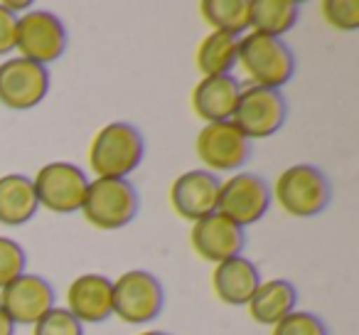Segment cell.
<instances>
[{"mask_svg":"<svg viewBox=\"0 0 359 335\" xmlns=\"http://www.w3.org/2000/svg\"><path fill=\"white\" fill-rule=\"evenodd\" d=\"M145 140L133 124L114 121L94 136L89 145V168L96 178H126L143 163Z\"/></svg>","mask_w":359,"mask_h":335,"instance_id":"cell-1","label":"cell"},{"mask_svg":"<svg viewBox=\"0 0 359 335\" xmlns=\"http://www.w3.org/2000/svg\"><path fill=\"white\" fill-rule=\"evenodd\" d=\"M244 74L254 81V86L280 89L295 74V57L290 47L280 37L249 32L239 40V57Z\"/></svg>","mask_w":359,"mask_h":335,"instance_id":"cell-2","label":"cell"},{"mask_svg":"<svg viewBox=\"0 0 359 335\" xmlns=\"http://www.w3.org/2000/svg\"><path fill=\"white\" fill-rule=\"evenodd\" d=\"M138 192L126 178H96L89 183L84 205L79 212H84L86 222L96 230H123L126 225L135 220L138 215Z\"/></svg>","mask_w":359,"mask_h":335,"instance_id":"cell-3","label":"cell"},{"mask_svg":"<svg viewBox=\"0 0 359 335\" xmlns=\"http://www.w3.org/2000/svg\"><path fill=\"white\" fill-rule=\"evenodd\" d=\"M273 195L280 210H285L290 217H315L327 210L332 200V185L318 165L298 163L280 173Z\"/></svg>","mask_w":359,"mask_h":335,"instance_id":"cell-4","label":"cell"},{"mask_svg":"<svg viewBox=\"0 0 359 335\" xmlns=\"http://www.w3.org/2000/svg\"><path fill=\"white\" fill-rule=\"evenodd\" d=\"M32 188H35L40 207L57 212V215H69V212H79L84 205L89 178L79 165L55 160V163L42 165L37 171Z\"/></svg>","mask_w":359,"mask_h":335,"instance_id":"cell-5","label":"cell"},{"mask_svg":"<svg viewBox=\"0 0 359 335\" xmlns=\"http://www.w3.org/2000/svg\"><path fill=\"white\" fill-rule=\"evenodd\" d=\"M163 284L150 271L130 269L114 281V313L123 323L143 325L163 313Z\"/></svg>","mask_w":359,"mask_h":335,"instance_id":"cell-6","label":"cell"},{"mask_svg":"<svg viewBox=\"0 0 359 335\" xmlns=\"http://www.w3.org/2000/svg\"><path fill=\"white\" fill-rule=\"evenodd\" d=\"M15 50L22 60L47 67L57 62L67 50V27L52 11H27L18 15Z\"/></svg>","mask_w":359,"mask_h":335,"instance_id":"cell-7","label":"cell"},{"mask_svg":"<svg viewBox=\"0 0 359 335\" xmlns=\"http://www.w3.org/2000/svg\"><path fill=\"white\" fill-rule=\"evenodd\" d=\"M285 116H288V104H285V96L280 94V89L246 86V89H241L231 124L249 140L269 138L283 129Z\"/></svg>","mask_w":359,"mask_h":335,"instance_id":"cell-8","label":"cell"},{"mask_svg":"<svg viewBox=\"0 0 359 335\" xmlns=\"http://www.w3.org/2000/svg\"><path fill=\"white\" fill-rule=\"evenodd\" d=\"M271 207V188L256 173H236L219 188L217 212L239 225L241 230L256 225Z\"/></svg>","mask_w":359,"mask_h":335,"instance_id":"cell-9","label":"cell"},{"mask_svg":"<svg viewBox=\"0 0 359 335\" xmlns=\"http://www.w3.org/2000/svg\"><path fill=\"white\" fill-rule=\"evenodd\" d=\"M50 91V72L22 57L0 65V104L11 111H30L42 104Z\"/></svg>","mask_w":359,"mask_h":335,"instance_id":"cell-10","label":"cell"},{"mask_svg":"<svg viewBox=\"0 0 359 335\" xmlns=\"http://www.w3.org/2000/svg\"><path fill=\"white\" fill-rule=\"evenodd\" d=\"M202 163L212 171H239L251 158V140L231 121L207 124L195 140Z\"/></svg>","mask_w":359,"mask_h":335,"instance_id":"cell-11","label":"cell"},{"mask_svg":"<svg viewBox=\"0 0 359 335\" xmlns=\"http://www.w3.org/2000/svg\"><path fill=\"white\" fill-rule=\"evenodd\" d=\"M0 308L15 325H35L55 308V289L47 279L25 271L6 289H0Z\"/></svg>","mask_w":359,"mask_h":335,"instance_id":"cell-12","label":"cell"},{"mask_svg":"<svg viewBox=\"0 0 359 335\" xmlns=\"http://www.w3.org/2000/svg\"><path fill=\"white\" fill-rule=\"evenodd\" d=\"M222 180L210 171H187L175 178L170 188V205L182 220H190L192 225L205 217L215 215L219 205Z\"/></svg>","mask_w":359,"mask_h":335,"instance_id":"cell-13","label":"cell"},{"mask_svg":"<svg viewBox=\"0 0 359 335\" xmlns=\"http://www.w3.org/2000/svg\"><path fill=\"white\" fill-rule=\"evenodd\" d=\"M190 242L197 256H202L205 261H212V264H222L226 259L241 256L246 237L239 225H234L224 215L215 212V215L192 225Z\"/></svg>","mask_w":359,"mask_h":335,"instance_id":"cell-14","label":"cell"},{"mask_svg":"<svg viewBox=\"0 0 359 335\" xmlns=\"http://www.w3.org/2000/svg\"><path fill=\"white\" fill-rule=\"evenodd\" d=\"M67 310L84 323H101L114 315V281L101 274H81L67 289Z\"/></svg>","mask_w":359,"mask_h":335,"instance_id":"cell-15","label":"cell"},{"mask_svg":"<svg viewBox=\"0 0 359 335\" xmlns=\"http://www.w3.org/2000/svg\"><path fill=\"white\" fill-rule=\"evenodd\" d=\"M241 84L234 74L202 77L192 91V109L207 124L231 121L234 109L239 104Z\"/></svg>","mask_w":359,"mask_h":335,"instance_id":"cell-16","label":"cell"},{"mask_svg":"<svg viewBox=\"0 0 359 335\" xmlns=\"http://www.w3.org/2000/svg\"><path fill=\"white\" fill-rule=\"evenodd\" d=\"M259 269L246 256H234V259L222 261L212 274V289H215L217 298L226 306H246L254 291L259 289Z\"/></svg>","mask_w":359,"mask_h":335,"instance_id":"cell-17","label":"cell"},{"mask_svg":"<svg viewBox=\"0 0 359 335\" xmlns=\"http://www.w3.org/2000/svg\"><path fill=\"white\" fill-rule=\"evenodd\" d=\"M298 303V291L290 281L285 279H271L261 281L259 289L249 298V315L261 325H276L288 313L295 310Z\"/></svg>","mask_w":359,"mask_h":335,"instance_id":"cell-18","label":"cell"},{"mask_svg":"<svg viewBox=\"0 0 359 335\" xmlns=\"http://www.w3.org/2000/svg\"><path fill=\"white\" fill-rule=\"evenodd\" d=\"M40 210L35 188L27 176L8 173L0 178V225L20 227L35 217Z\"/></svg>","mask_w":359,"mask_h":335,"instance_id":"cell-19","label":"cell"},{"mask_svg":"<svg viewBox=\"0 0 359 335\" xmlns=\"http://www.w3.org/2000/svg\"><path fill=\"white\" fill-rule=\"evenodd\" d=\"M300 18L298 0H251V27L254 32L280 37L293 30Z\"/></svg>","mask_w":359,"mask_h":335,"instance_id":"cell-20","label":"cell"},{"mask_svg":"<svg viewBox=\"0 0 359 335\" xmlns=\"http://www.w3.org/2000/svg\"><path fill=\"white\" fill-rule=\"evenodd\" d=\"M239 40L241 37L229 35V32L212 30L197 47V67L205 77L229 74L231 67L239 57Z\"/></svg>","mask_w":359,"mask_h":335,"instance_id":"cell-21","label":"cell"},{"mask_svg":"<svg viewBox=\"0 0 359 335\" xmlns=\"http://www.w3.org/2000/svg\"><path fill=\"white\" fill-rule=\"evenodd\" d=\"M200 13L217 32L241 37L251 27V0H205Z\"/></svg>","mask_w":359,"mask_h":335,"instance_id":"cell-22","label":"cell"},{"mask_svg":"<svg viewBox=\"0 0 359 335\" xmlns=\"http://www.w3.org/2000/svg\"><path fill=\"white\" fill-rule=\"evenodd\" d=\"M27 254L15 239L0 237V289H6L11 281L25 274Z\"/></svg>","mask_w":359,"mask_h":335,"instance_id":"cell-23","label":"cell"},{"mask_svg":"<svg viewBox=\"0 0 359 335\" xmlns=\"http://www.w3.org/2000/svg\"><path fill=\"white\" fill-rule=\"evenodd\" d=\"M271 335H327V325L310 310H293L273 325Z\"/></svg>","mask_w":359,"mask_h":335,"instance_id":"cell-24","label":"cell"},{"mask_svg":"<svg viewBox=\"0 0 359 335\" xmlns=\"http://www.w3.org/2000/svg\"><path fill=\"white\" fill-rule=\"evenodd\" d=\"M32 335H84V325L74 318L67 308H52L35 325Z\"/></svg>","mask_w":359,"mask_h":335,"instance_id":"cell-25","label":"cell"},{"mask_svg":"<svg viewBox=\"0 0 359 335\" xmlns=\"http://www.w3.org/2000/svg\"><path fill=\"white\" fill-rule=\"evenodd\" d=\"M323 18L339 32H354L359 27L357 0H325Z\"/></svg>","mask_w":359,"mask_h":335,"instance_id":"cell-26","label":"cell"},{"mask_svg":"<svg viewBox=\"0 0 359 335\" xmlns=\"http://www.w3.org/2000/svg\"><path fill=\"white\" fill-rule=\"evenodd\" d=\"M15 37H18V15H13L0 3V55L15 50Z\"/></svg>","mask_w":359,"mask_h":335,"instance_id":"cell-27","label":"cell"},{"mask_svg":"<svg viewBox=\"0 0 359 335\" xmlns=\"http://www.w3.org/2000/svg\"><path fill=\"white\" fill-rule=\"evenodd\" d=\"M0 335H15V323L0 308Z\"/></svg>","mask_w":359,"mask_h":335,"instance_id":"cell-28","label":"cell"},{"mask_svg":"<svg viewBox=\"0 0 359 335\" xmlns=\"http://www.w3.org/2000/svg\"><path fill=\"white\" fill-rule=\"evenodd\" d=\"M138 335H170V333H163V330H145V333H138Z\"/></svg>","mask_w":359,"mask_h":335,"instance_id":"cell-29","label":"cell"}]
</instances>
